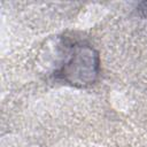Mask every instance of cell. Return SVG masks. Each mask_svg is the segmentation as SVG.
Wrapping results in <instances>:
<instances>
[{
    "label": "cell",
    "instance_id": "1",
    "mask_svg": "<svg viewBox=\"0 0 147 147\" xmlns=\"http://www.w3.org/2000/svg\"><path fill=\"white\" fill-rule=\"evenodd\" d=\"M99 55L90 45L76 42L70 45L65 60L56 71L59 78L74 86H88L99 75Z\"/></svg>",
    "mask_w": 147,
    "mask_h": 147
}]
</instances>
